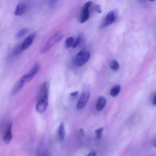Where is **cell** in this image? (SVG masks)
<instances>
[{
  "instance_id": "cell-1",
  "label": "cell",
  "mask_w": 156,
  "mask_h": 156,
  "mask_svg": "<svg viewBox=\"0 0 156 156\" xmlns=\"http://www.w3.org/2000/svg\"><path fill=\"white\" fill-rule=\"evenodd\" d=\"M48 84L47 82H44L40 87L39 99L36 108L37 112L43 113L46 110L48 105Z\"/></svg>"
},
{
  "instance_id": "cell-2",
  "label": "cell",
  "mask_w": 156,
  "mask_h": 156,
  "mask_svg": "<svg viewBox=\"0 0 156 156\" xmlns=\"http://www.w3.org/2000/svg\"><path fill=\"white\" fill-rule=\"evenodd\" d=\"M62 38L63 35L61 34V33L59 32L55 33L47 40L44 47L42 49L41 52L44 53L48 51L54 45L59 42L62 39Z\"/></svg>"
},
{
  "instance_id": "cell-3",
  "label": "cell",
  "mask_w": 156,
  "mask_h": 156,
  "mask_svg": "<svg viewBox=\"0 0 156 156\" xmlns=\"http://www.w3.org/2000/svg\"><path fill=\"white\" fill-rule=\"evenodd\" d=\"M90 52L85 50L79 52L76 58V64L77 67H81L86 64L90 59Z\"/></svg>"
},
{
  "instance_id": "cell-4",
  "label": "cell",
  "mask_w": 156,
  "mask_h": 156,
  "mask_svg": "<svg viewBox=\"0 0 156 156\" xmlns=\"http://www.w3.org/2000/svg\"><path fill=\"white\" fill-rule=\"evenodd\" d=\"M39 68H40V66L39 63L37 62L27 74H25L22 77L21 79L23 82L25 84L30 82L34 78V77L38 72Z\"/></svg>"
},
{
  "instance_id": "cell-5",
  "label": "cell",
  "mask_w": 156,
  "mask_h": 156,
  "mask_svg": "<svg viewBox=\"0 0 156 156\" xmlns=\"http://www.w3.org/2000/svg\"><path fill=\"white\" fill-rule=\"evenodd\" d=\"M92 3V2L89 1L85 3L83 6L80 20V23L81 24L87 22L90 18V9Z\"/></svg>"
},
{
  "instance_id": "cell-6",
  "label": "cell",
  "mask_w": 156,
  "mask_h": 156,
  "mask_svg": "<svg viewBox=\"0 0 156 156\" xmlns=\"http://www.w3.org/2000/svg\"><path fill=\"white\" fill-rule=\"evenodd\" d=\"M90 98V92L88 90H84L81 94L80 99L76 105V109L80 111L85 107Z\"/></svg>"
},
{
  "instance_id": "cell-7",
  "label": "cell",
  "mask_w": 156,
  "mask_h": 156,
  "mask_svg": "<svg viewBox=\"0 0 156 156\" xmlns=\"http://www.w3.org/2000/svg\"><path fill=\"white\" fill-rule=\"evenodd\" d=\"M118 17V12L117 10H113L110 11L107 13L103 22L102 26L105 27L112 24L116 21Z\"/></svg>"
},
{
  "instance_id": "cell-8",
  "label": "cell",
  "mask_w": 156,
  "mask_h": 156,
  "mask_svg": "<svg viewBox=\"0 0 156 156\" xmlns=\"http://www.w3.org/2000/svg\"><path fill=\"white\" fill-rule=\"evenodd\" d=\"M36 34L35 33L31 34L30 35L28 36L22 43V45H20L21 50L22 51L27 49L30 46L33 44L35 38Z\"/></svg>"
},
{
  "instance_id": "cell-9",
  "label": "cell",
  "mask_w": 156,
  "mask_h": 156,
  "mask_svg": "<svg viewBox=\"0 0 156 156\" xmlns=\"http://www.w3.org/2000/svg\"><path fill=\"white\" fill-rule=\"evenodd\" d=\"M12 124H9L4 133L3 139L6 144H9L12 140Z\"/></svg>"
},
{
  "instance_id": "cell-10",
  "label": "cell",
  "mask_w": 156,
  "mask_h": 156,
  "mask_svg": "<svg viewBox=\"0 0 156 156\" xmlns=\"http://www.w3.org/2000/svg\"><path fill=\"white\" fill-rule=\"evenodd\" d=\"M27 6L25 2H21L18 4L16 7L14 14L17 16L23 15L27 10Z\"/></svg>"
},
{
  "instance_id": "cell-11",
  "label": "cell",
  "mask_w": 156,
  "mask_h": 156,
  "mask_svg": "<svg viewBox=\"0 0 156 156\" xmlns=\"http://www.w3.org/2000/svg\"><path fill=\"white\" fill-rule=\"evenodd\" d=\"M106 99L102 96L99 97L96 104V109L98 111H101L105 108L106 105Z\"/></svg>"
},
{
  "instance_id": "cell-12",
  "label": "cell",
  "mask_w": 156,
  "mask_h": 156,
  "mask_svg": "<svg viewBox=\"0 0 156 156\" xmlns=\"http://www.w3.org/2000/svg\"><path fill=\"white\" fill-rule=\"evenodd\" d=\"M65 125L63 123H61L59 125L58 129V136L59 140L62 141L64 140L65 137Z\"/></svg>"
},
{
  "instance_id": "cell-13",
  "label": "cell",
  "mask_w": 156,
  "mask_h": 156,
  "mask_svg": "<svg viewBox=\"0 0 156 156\" xmlns=\"http://www.w3.org/2000/svg\"><path fill=\"white\" fill-rule=\"evenodd\" d=\"M121 86L120 85H116L112 88L110 91V94L112 97H115L119 94L121 91Z\"/></svg>"
},
{
  "instance_id": "cell-14",
  "label": "cell",
  "mask_w": 156,
  "mask_h": 156,
  "mask_svg": "<svg viewBox=\"0 0 156 156\" xmlns=\"http://www.w3.org/2000/svg\"><path fill=\"white\" fill-rule=\"evenodd\" d=\"M109 66H110V68L114 71H118L119 70V67H120L118 61L114 59L111 60L110 64H109Z\"/></svg>"
},
{
  "instance_id": "cell-15",
  "label": "cell",
  "mask_w": 156,
  "mask_h": 156,
  "mask_svg": "<svg viewBox=\"0 0 156 156\" xmlns=\"http://www.w3.org/2000/svg\"><path fill=\"white\" fill-rule=\"evenodd\" d=\"M75 42V39L72 37H69L66 38V48L69 49L71 47H73Z\"/></svg>"
},
{
  "instance_id": "cell-16",
  "label": "cell",
  "mask_w": 156,
  "mask_h": 156,
  "mask_svg": "<svg viewBox=\"0 0 156 156\" xmlns=\"http://www.w3.org/2000/svg\"><path fill=\"white\" fill-rule=\"evenodd\" d=\"M28 31V29L27 28H23V29H21V30L18 31V33L16 34V38H22V37L26 34Z\"/></svg>"
},
{
  "instance_id": "cell-17",
  "label": "cell",
  "mask_w": 156,
  "mask_h": 156,
  "mask_svg": "<svg viewBox=\"0 0 156 156\" xmlns=\"http://www.w3.org/2000/svg\"><path fill=\"white\" fill-rule=\"evenodd\" d=\"M103 128H100L99 129H97L95 130V137H96V140H100L102 137V133Z\"/></svg>"
},
{
  "instance_id": "cell-18",
  "label": "cell",
  "mask_w": 156,
  "mask_h": 156,
  "mask_svg": "<svg viewBox=\"0 0 156 156\" xmlns=\"http://www.w3.org/2000/svg\"><path fill=\"white\" fill-rule=\"evenodd\" d=\"M81 41V37L80 36H79L76 39V40H75V42H74V45H73V47H72L73 48H75L77 46L79 45L80 42Z\"/></svg>"
},
{
  "instance_id": "cell-19",
  "label": "cell",
  "mask_w": 156,
  "mask_h": 156,
  "mask_svg": "<svg viewBox=\"0 0 156 156\" xmlns=\"http://www.w3.org/2000/svg\"><path fill=\"white\" fill-rule=\"evenodd\" d=\"M95 11L99 13H101L102 12L101 8L100 5H97L95 7Z\"/></svg>"
},
{
  "instance_id": "cell-20",
  "label": "cell",
  "mask_w": 156,
  "mask_h": 156,
  "mask_svg": "<svg viewBox=\"0 0 156 156\" xmlns=\"http://www.w3.org/2000/svg\"><path fill=\"white\" fill-rule=\"evenodd\" d=\"M78 93H78L77 91L71 93V94H70V95H71V97H76V96H77Z\"/></svg>"
},
{
  "instance_id": "cell-21",
  "label": "cell",
  "mask_w": 156,
  "mask_h": 156,
  "mask_svg": "<svg viewBox=\"0 0 156 156\" xmlns=\"http://www.w3.org/2000/svg\"><path fill=\"white\" fill-rule=\"evenodd\" d=\"M96 155V153L94 151H91L87 156H95Z\"/></svg>"
},
{
  "instance_id": "cell-22",
  "label": "cell",
  "mask_w": 156,
  "mask_h": 156,
  "mask_svg": "<svg viewBox=\"0 0 156 156\" xmlns=\"http://www.w3.org/2000/svg\"><path fill=\"white\" fill-rule=\"evenodd\" d=\"M153 104L154 105H156V95L154 98V101H153Z\"/></svg>"
},
{
  "instance_id": "cell-23",
  "label": "cell",
  "mask_w": 156,
  "mask_h": 156,
  "mask_svg": "<svg viewBox=\"0 0 156 156\" xmlns=\"http://www.w3.org/2000/svg\"><path fill=\"white\" fill-rule=\"evenodd\" d=\"M43 156H49V155H48L47 154H44Z\"/></svg>"
},
{
  "instance_id": "cell-24",
  "label": "cell",
  "mask_w": 156,
  "mask_h": 156,
  "mask_svg": "<svg viewBox=\"0 0 156 156\" xmlns=\"http://www.w3.org/2000/svg\"><path fill=\"white\" fill-rule=\"evenodd\" d=\"M155 147H156V143H155Z\"/></svg>"
}]
</instances>
